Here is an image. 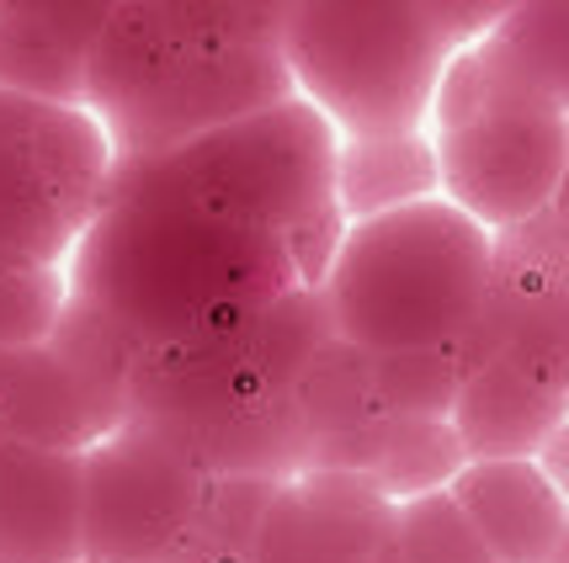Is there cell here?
Instances as JSON below:
<instances>
[{"label": "cell", "instance_id": "30bf717a", "mask_svg": "<svg viewBox=\"0 0 569 563\" xmlns=\"http://www.w3.org/2000/svg\"><path fill=\"white\" fill-rule=\"evenodd\" d=\"M0 563H86L80 446L0 441Z\"/></svg>", "mask_w": 569, "mask_h": 563}, {"label": "cell", "instance_id": "3957f363", "mask_svg": "<svg viewBox=\"0 0 569 563\" xmlns=\"http://www.w3.org/2000/svg\"><path fill=\"white\" fill-rule=\"evenodd\" d=\"M336 149L341 128L293 91L166 149L160 165L219 219L282 240L298 255L303 282H320L347 229L336 202Z\"/></svg>", "mask_w": 569, "mask_h": 563}, {"label": "cell", "instance_id": "cb8c5ba5", "mask_svg": "<svg viewBox=\"0 0 569 563\" xmlns=\"http://www.w3.org/2000/svg\"><path fill=\"white\" fill-rule=\"evenodd\" d=\"M548 563H569V532H565V542L553 547V559H548Z\"/></svg>", "mask_w": 569, "mask_h": 563}, {"label": "cell", "instance_id": "7402d4cb", "mask_svg": "<svg viewBox=\"0 0 569 563\" xmlns=\"http://www.w3.org/2000/svg\"><path fill=\"white\" fill-rule=\"evenodd\" d=\"M538 463L548 468V479L559 484V494L569 500V415L553 425V436L543 441V452H538Z\"/></svg>", "mask_w": 569, "mask_h": 563}, {"label": "cell", "instance_id": "277c9868", "mask_svg": "<svg viewBox=\"0 0 569 563\" xmlns=\"http://www.w3.org/2000/svg\"><path fill=\"white\" fill-rule=\"evenodd\" d=\"M277 49L293 91L341 133L426 128L458 43L426 0H282Z\"/></svg>", "mask_w": 569, "mask_h": 563}, {"label": "cell", "instance_id": "44dd1931", "mask_svg": "<svg viewBox=\"0 0 569 563\" xmlns=\"http://www.w3.org/2000/svg\"><path fill=\"white\" fill-rule=\"evenodd\" d=\"M521 0H426V11L442 22V32L463 49V43H473V38H485L490 27L500 22V17H511Z\"/></svg>", "mask_w": 569, "mask_h": 563}, {"label": "cell", "instance_id": "7c38bea8", "mask_svg": "<svg viewBox=\"0 0 569 563\" xmlns=\"http://www.w3.org/2000/svg\"><path fill=\"white\" fill-rule=\"evenodd\" d=\"M500 563H548L569 532V500L538 458H469L447 479Z\"/></svg>", "mask_w": 569, "mask_h": 563}, {"label": "cell", "instance_id": "603a6c76", "mask_svg": "<svg viewBox=\"0 0 569 563\" xmlns=\"http://www.w3.org/2000/svg\"><path fill=\"white\" fill-rule=\"evenodd\" d=\"M553 213L569 223V160H565V175H559V192H553Z\"/></svg>", "mask_w": 569, "mask_h": 563}, {"label": "cell", "instance_id": "ba28073f", "mask_svg": "<svg viewBox=\"0 0 569 563\" xmlns=\"http://www.w3.org/2000/svg\"><path fill=\"white\" fill-rule=\"evenodd\" d=\"M86 458V563H166L213 490V468L181 441L123 415Z\"/></svg>", "mask_w": 569, "mask_h": 563}, {"label": "cell", "instance_id": "7a4b0ae2", "mask_svg": "<svg viewBox=\"0 0 569 563\" xmlns=\"http://www.w3.org/2000/svg\"><path fill=\"white\" fill-rule=\"evenodd\" d=\"M496 282V229L431 192L368 219H347L320 271L336 341L362 356L458 345Z\"/></svg>", "mask_w": 569, "mask_h": 563}, {"label": "cell", "instance_id": "6da1fadb", "mask_svg": "<svg viewBox=\"0 0 569 563\" xmlns=\"http://www.w3.org/2000/svg\"><path fill=\"white\" fill-rule=\"evenodd\" d=\"M64 267L74 309L133 351L234 330L303 288L293 250L202 208L160 154H118Z\"/></svg>", "mask_w": 569, "mask_h": 563}, {"label": "cell", "instance_id": "5b68a950", "mask_svg": "<svg viewBox=\"0 0 569 563\" xmlns=\"http://www.w3.org/2000/svg\"><path fill=\"white\" fill-rule=\"evenodd\" d=\"M282 97H293L282 49L171 43L144 22H133L123 6L101 32L97 53L86 64V91H80V101L107 123L118 154H166L208 128L246 118L256 107H272Z\"/></svg>", "mask_w": 569, "mask_h": 563}, {"label": "cell", "instance_id": "2e32d148", "mask_svg": "<svg viewBox=\"0 0 569 563\" xmlns=\"http://www.w3.org/2000/svg\"><path fill=\"white\" fill-rule=\"evenodd\" d=\"M149 32L192 49H250L282 32V0H118Z\"/></svg>", "mask_w": 569, "mask_h": 563}, {"label": "cell", "instance_id": "4fadbf2b", "mask_svg": "<svg viewBox=\"0 0 569 563\" xmlns=\"http://www.w3.org/2000/svg\"><path fill=\"white\" fill-rule=\"evenodd\" d=\"M442 192V160L426 128H362L341 133L336 149V202L347 219H368L399 202Z\"/></svg>", "mask_w": 569, "mask_h": 563}, {"label": "cell", "instance_id": "ac0fdd59", "mask_svg": "<svg viewBox=\"0 0 569 563\" xmlns=\"http://www.w3.org/2000/svg\"><path fill=\"white\" fill-rule=\"evenodd\" d=\"M395 526L405 563H500V553L447 484L395 500Z\"/></svg>", "mask_w": 569, "mask_h": 563}, {"label": "cell", "instance_id": "5bb4252c", "mask_svg": "<svg viewBox=\"0 0 569 563\" xmlns=\"http://www.w3.org/2000/svg\"><path fill=\"white\" fill-rule=\"evenodd\" d=\"M506 80L569 112V0H521L485 38L463 43Z\"/></svg>", "mask_w": 569, "mask_h": 563}, {"label": "cell", "instance_id": "9c48e42d", "mask_svg": "<svg viewBox=\"0 0 569 563\" xmlns=\"http://www.w3.org/2000/svg\"><path fill=\"white\" fill-rule=\"evenodd\" d=\"M256 563H405L395 494L357 468H298L261 515Z\"/></svg>", "mask_w": 569, "mask_h": 563}, {"label": "cell", "instance_id": "8fae6325", "mask_svg": "<svg viewBox=\"0 0 569 563\" xmlns=\"http://www.w3.org/2000/svg\"><path fill=\"white\" fill-rule=\"evenodd\" d=\"M118 0H0V86L80 101Z\"/></svg>", "mask_w": 569, "mask_h": 563}, {"label": "cell", "instance_id": "ffe728a7", "mask_svg": "<svg viewBox=\"0 0 569 563\" xmlns=\"http://www.w3.org/2000/svg\"><path fill=\"white\" fill-rule=\"evenodd\" d=\"M372 378L395 415H452L463 362H458V345L399 351V356H372Z\"/></svg>", "mask_w": 569, "mask_h": 563}, {"label": "cell", "instance_id": "8992f818", "mask_svg": "<svg viewBox=\"0 0 569 563\" xmlns=\"http://www.w3.org/2000/svg\"><path fill=\"white\" fill-rule=\"evenodd\" d=\"M431 139L442 197L500 234L553 202L569 160V112L458 49L431 107Z\"/></svg>", "mask_w": 569, "mask_h": 563}, {"label": "cell", "instance_id": "52a82bcc", "mask_svg": "<svg viewBox=\"0 0 569 563\" xmlns=\"http://www.w3.org/2000/svg\"><path fill=\"white\" fill-rule=\"evenodd\" d=\"M112 165L118 144L86 101L0 86V267H64Z\"/></svg>", "mask_w": 569, "mask_h": 563}, {"label": "cell", "instance_id": "d6986e66", "mask_svg": "<svg viewBox=\"0 0 569 563\" xmlns=\"http://www.w3.org/2000/svg\"><path fill=\"white\" fill-rule=\"evenodd\" d=\"M70 303V267H0V351L53 341Z\"/></svg>", "mask_w": 569, "mask_h": 563}, {"label": "cell", "instance_id": "e0dca14e", "mask_svg": "<svg viewBox=\"0 0 569 563\" xmlns=\"http://www.w3.org/2000/svg\"><path fill=\"white\" fill-rule=\"evenodd\" d=\"M463 463H469V446L458 436L452 415H399L383 446H378V458H372L368 479L383 494L405 500V494L447 484Z\"/></svg>", "mask_w": 569, "mask_h": 563}, {"label": "cell", "instance_id": "9a60e30c", "mask_svg": "<svg viewBox=\"0 0 569 563\" xmlns=\"http://www.w3.org/2000/svg\"><path fill=\"white\" fill-rule=\"evenodd\" d=\"M282 473H219L166 563H256V532Z\"/></svg>", "mask_w": 569, "mask_h": 563}]
</instances>
